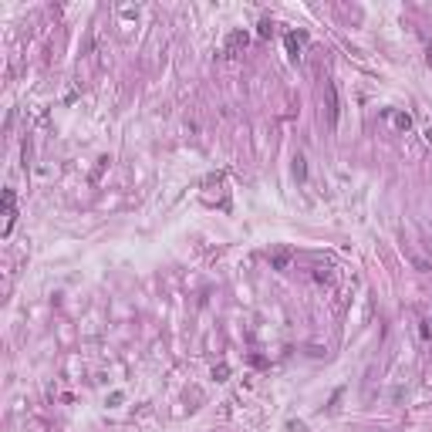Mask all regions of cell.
<instances>
[{"mask_svg":"<svg viewBox=\"0 0 432 432\" xmlns=\"http://www.w3.org/2000/svg\"><path fill=\"white\" fill-rule=\"evenodd\" d=\"M246 44H250V34H246V31H233V34L227 37V44H223V54L233 57V54H240Z\"/></svg>","mask_w":432,"mask_h":432,"instance_id":"cell-1","label":"cell"},{"mask_svg":"<svg viewBox=\"0 0 432 432\" xmlns=\"http://www.w3.org/2000/svg\"><path fill=\"white\" fill-rule=\"evenodd\" d=\"M338 112H341V101H338V85H327V125L338 129Z\"/></svg>","mask_w":432,"mask_h":432,"instance_id":"cell-2","label":"cell"},{"mask_svg":"<svg viewBox=\"0 0 432 432\" xmlns=\"http://www.w3.org/2000/svg\"><path fill=\"white\" fill-rule=\"evenodd\" d=\"M385 118H388L392 129L402 132V135H405V132H412V115H408V112H392V108H388V112H385Z\"/></svg>","mask_w":432,"mask_h":432,"instance_id":"cell-3","label":"cell"},{"mask_svg":"<svg viewBox=\"0 0 432 432\" xmlns=\"http://www.w3.org/2000/svg\"><path fill=\"white\" fill-rule=\"evenodd\" d=\"M301 44H304V34H287V51H291V61H301Z\"/></svg>","mask_w":432,"mask_h":432,"instance_id":"cell-4","label":"cell"},{"mask_svg":"<svg viewBox=\"0 0 432 432\" xmlns=\"http://www.w3.org/2000/svg\"><path fill=\"white\" fill-rule=\"evenodd\" d=\"M294 176H297V179H307V159H304V155H294Z\"/></svg>","mask_w":432,"mask_h":432,"instance_id":"cell-5","label":"cell"},{"mask_svg":"<svg viewBox=\"0 0 432 432\" xmlns=\"http://www.w3.org/2000/svg\"><path fill=\"white\" fill-rule=\"evenodd\" d=\"M270 263H274V270H287V263H291V253H287V250L274 253V257H270Z\"/></svg>","mask_w":432,"mask_h":432,"instance_id":"cell-6","label":"cell"},{"mask_svg":"<svg viewBox=\"0 0 432 432\" xmlns=\"http://www.w3.org/2000/svg\"><path fill=\"white\" fill-rule=\"evenodd\" d=\"M4 213H7V216H10V213H17L14 210V189H4Z\"/></svg>","mask_w":432,"mask_h":432,"instance_id":"cell-7","label":"cell"},{"mask_svg":"<svg viewBox=\"0 0 432 432\" xmlns=\"http://www.w3.org/2000/svg\"><path fill=\"white\" fill-rule=\"evenodd\" d=\"M213 378H216V382H227V378H230V365H216V368H213Z\"/></svg>","mask_w":432,"mask_h":432,"instance_id":"cell-8","label":"cell"},{"mask_svg":"<svg viewBox=\"0 0 432 432\" xmlns=\"http://www.w3.org/2000/svg\"><path fill=\"white\" fill-rule=\"evenodd\" d=\"M257 34H260V37H270V34H274V24H270V20H260V31Z\"/></svg>","mask_w":432,"mask_h":432,"instance_id":"cell-9","label":"cell"},{"mask_svg":"<svg viewBox=\"0 0 432 432\" xmlns=\"http://www.w3.org/2000/svg\"><path fill=\"white\" fill-rule=\"evenodd\" d=\"M425 61H429V68H432V51H429V54H425Z\"/></svg>","mask_w":432,"mask_h":432,"instance_id":"cell-10","label":"cell"},{"mask_svg":"<svg viewBox=\"0 0 432 432\" xmlns=\"http://www.w3.org/2000/svg\"><path fill=\"white\" fill-rule=\"evenodd\" d=\"M425 139H429V142H432V129H429V132H425Z\"/></svg>","mask_w":432,"mask_h":432,"instance_id":"cell-11","label":"cell"},{"mask_svg":"<svg viewBox=\"0 0 432 432\" xmlns=\"http://www.w3.org/2000/svg\"><path fill=\"white\" fill-rule=\"evenodd\" d=\"M429 246H432V237H429Z\"/></svg>","mask_w":432,"mask_h":432,"instance_id":"cell-12","label":"cell"}]
</instances>
